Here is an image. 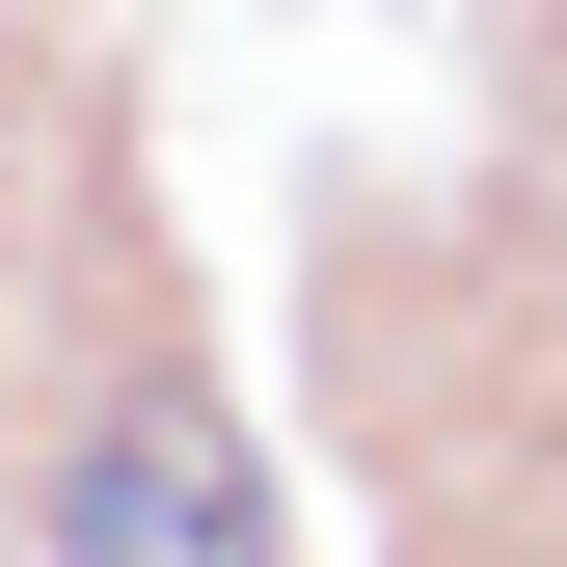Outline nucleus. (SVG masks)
I'll return each mask as SVG.
<instances>
[{"instance_id":"1","label":"nucleus","mask_w":567,"mask_h":567,"mask_svg":"<svg viewBox=\"0 0 567 567\" xmlns=\"http://www.w3.org/2000/svg\"><path fill=\"white\" fill-rule=\"evenodd\" d=\"M54 567H270V486L217 405H109L82 486H54Z\"/></svg>"}]
</instances>
